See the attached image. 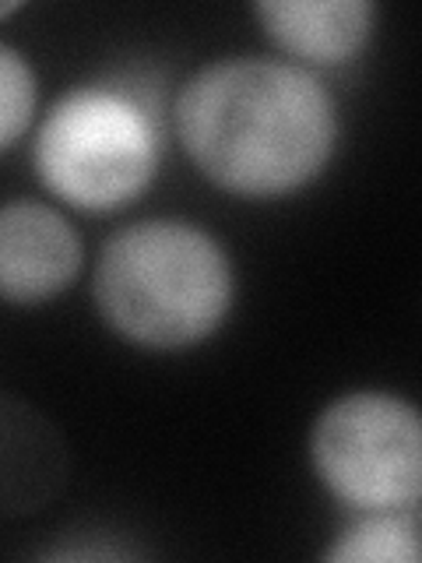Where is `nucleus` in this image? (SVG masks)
<instances>
[{
	"mask_svg": "<svg viewBox=\"0 0 422 563\" xmlns=\"http://www.w3.org/2000/svg\"><path fill=\"white\" fill-rule=\"evenodd\" d=\"M176 137L204 180L236 198H286L324 173L338 110L313 70L268 60H215L173 106Z\"/></svg>",
	"mask_w": 422,
	"mask_h": 563,
	"instance_id": "obj_1",
	"label": "nucleus"
},
{
	"mask_svg": "<svg viewBox=\"0 0 422 563\" xmlns=\"http://www.w3.org/2000/svg\"><path fill=\"white\" fill-rule=\"evenodd\" d=\"M236 278L215 236L184 219H145L106 240L96 307L123 342L176 352L211 339L233 310Z\"/></svg>",
	"mask_w": 422,
	"mask_h": 563,
	"instance_id": "obj_2",
	"label": "nucleus"
},
{
	"mask_svg": "<svg viewBox=\"0 0 422 563\" xmlns=\"http://www.w3.org/2000/svg\"><path fill=\"white\" fill-rule=\"evenodd\" d=\"M163 163V96L148 75L85 81L49 106L32 145L40 184L57 201L106 216L134 205Z\"/></svg>",
	"mask_w": 422,
	"mask_h": 563,
	"instance_id": "obj_3",
	"label": "nucleus"
},
{
	"mask_svg": "<svg viewBox=\"0 0 422 563\" xmlns=\"http://www.w3.org/2000/svg\"><path fill=\"white\" fill-rule=\"evenodd\" d=\"M310 457L324 489L356 515L415 510L422 497V422L412 401L352 391L316 416Z\"/></svg>",
	"mask_w": 422,
	"mask_h": 563,
	"instance_id": "obj_4",
	"label": "nucleus"
},
{
	"mask_svg": "<svg viewBox=\"0 0 422 563\" xmlns=\"http://www.w3.org/2000/svg\"><path fill=\"white\" fill-rule=\"evenodd\" d=\"M81 272V240L43 201L0 205V299L18 307L60 296Z\"/></svg>",
	"mask_w": 422,
	"mask_h": 563,
	"instance_id": "obj_5",
	"label": "nucleus"
},
{
	"mask_svg": "<svg viewBox=\"0 0 422 563\" xmlns=\"http://www.w3.org/2000/svg\"><path fill=\"white\" fill-rule=\"evenodd\" d=\"M67 444L29 401L0 391V515L22 518L49 507L67 483Z\"/></svg>",
	"mask_w": 422,
	"mask_h": 563,
	"instance_id": "obj_6",
	"label": "nucleus"
},
{
	"mask_svg": "<svg viewBox=\"0 0 422 563\" xmlns=\"http://www.w3.org/2000/svg\"><path fill=\"white\" fill-rule=\"evenodd\" d=\"M254 11L275 46L307 70L356 60L377 29L369 0H268Z\"/></svg>",
	"mask_w": 422,
	"mask_h": 563,
	"instance_id": "obj_7",
	"label": "nucleus"
},
{
	"mask_svg": "<svg viewBox=\"0 0 422 563\" xmlns=\"http://www.w3.org/2000/svg\"><path fill=\"white\" fill-rule=\"evenodd\" d=\"M324 556L338 563H415L419 510H366L334 536Z\"/></svg>",
	"mask_w": 422,
	"mask_h": 563,
	"instance_id": "obj_8",
	"label": "nucleus"
},
{
	"mask_svg": "<svg viewBox=\"0 0 422 563\" xmlns=\"http://www.w3.org/2000/svg\"><path fill=\"white\" fill-rule=\"evenodd\" d=\"M35 70L18 49L0 43V152H8L32 128L35 117Z\"/></svg>",
	"mask_w": 422,
	"mask_h": 563,
	"instance_id": "obj_9",
	"label": "nucleus"
},
{
	"mask_svg": "<svg viewBox=\"0 0 422 563\" xmlns=\"http://www.w3.org/2000/svg\"><path fill=\"white\" fill-rule=\"evenodd\" d=\"M11 11H18V4H0V18H8Z\"/></svg>",
	"mask_w": 422,
	"mask_h": 563,
	"instance_id": "obj_10",
	"label": "nucleus"
}]
</instances>
